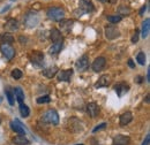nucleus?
<instances>
[{
	"mask_svg": "<svg viewBox=\"0 0 150 145\" xmlns=\"http://www.w3.org/2000/svg\"><path fill=\"white\" fill-rule=\"evenodd\" d=\"M149 142H150V136L149 135H147V137H146L144 142L142 143V145H149Z\"/></svg>",
	"mask_w": 150,
	"mask_h": 145,
	"instance_id": "obj_35",
	"label": "nucleus"
},
{
	"mask_svg": "<svg viewBox=\"0 0 150 145\" xmlns=\"http://www.w3.org/2000/svg\"><path fill=\"white\" fill-rule=\"evenodd\" d=\"M83 13H91L95 11L94 4L91 0H80V7H79Z\"/></svg>",
	"mask_w": 150,
	"mask_h": 145,
	"instance_id": "obj_9",
	"label": "nucleus"
},
{
	"mask_svg": "<svg viewBox=\"0 0 150 145\" xmlns=\"http://www.w3.org/2000/svg\"><path fill=\"white\" fill-rule=\"evenodd\" d=\"M106 127V123L105 122H103V123H100V125H98V126H96V128H94V130H93V132H97V131H99V130H102V129H104V128Z\"/></svg>",
	"mask_w": 150,
	"mask_h": 145,
	"instance_id": "obj_34",
	"label": "nucleus"
},
{
	"mask_svg": "<svg viewBox=\"0 0 150 145\" xmlns=\"http://www.w3.org/2000/svg\"><path fill=\"white\" fill-rule=\"evenodd\" d=\"M129 143V137L128 136H124V135H118L113 138L112 144L115 145H128Z\"/></svg>",
	"mask_w": 150,
	"mask_h": 145,
	"instance_id": "obj_16",
	"label": "nucleus"
},
{
	"mask_svg": "<svg viewBox=\"0 0 150 145\" xmlns=\"http://www.w3.org/2000/svg\"><path fill=\"white\" fill-rule=\"evenodd\" d=\"M147 82H150V68H148V72H147Z\"/></svg>",
	"mask_w": 150,
	"mask_h": 145,
	"instance_id": "obj_39",
	"label": "nucleus"
},
{
	"mask_svg": "<svg viewBox=\"0 0 150 145\" xmlns=\"http://www.w3.org/2000/svg\"><path fill=\"white\" fill-rule=\"evenodd\" d=\"M5 93H6V97H7V100H8L9 105H14V94L9 90L5 91Z\"/></svg>",
	"mask_w": 150,
	"mask_h": 145,
	"instance_id": "obj_30",
	"label": "nucleus"
},
{
	"mask_svg": "<svg viewBox=\"0 0 150 145\" xmlns=\"http://www.w3.org/2000/svg\"><path fill=\"white\" fill-rule=\"evenodd\" d=\"M29 60L33 65L37 66V67H40L43 66V60H44V53L40 52V51H33L30 52L29 54Z\"/></svg>",
	"mask_w": 150,
	"mask_h": 145,
	"instance_id": "obj_4",
	"label": "nucleus"
},
{
	"mask_svg": "<svg viewBox=\"0 0 150 145\" xmlns=\"http://www.w3.org/2000/svg\"><path fill=\"white\" fill-rule=\"evenodd\" d=\"M135 80H136V82H137V83H142V81H143V77H142V76H137Z\"/></svg>",
	"mask_w": 150,
	"mask_h": 145,
	"instance_id": "obj_38",
	"label": "nucleus"
},
{
	"mask_svg": "<svg viewBox=\"0 0 150 145\" xmlns=\"http://www.w3.org/2000/svg\"><path fill=\"white\" fill-rule=\"evenodd\" d=\"M105 65H106V59L104 56H98V58L95 59V61L93 62L91 68H93L94 72H100V70L104 69Z\"/></svg>",
	"mask_w": 150,
	"mask_h": 145,
	"instance_id": "obj_7",
	"label": "nucleus"
},
{
	"mask_svg": "<svg viewBox=\"0 0 150 145\" xmlns=\"http://www.w3.org/2000/svg\"><path fill=\"white\" fill-rule=\"evenodd\" d=\"M50 101H51L50 96H43V97H39V98H37L38 104H46V103H50Z\"/></svg>",
	"mask_w": 150,
	"mask_h": 145,
	"instance_id": "obj_31",
	"label": "nucleus"
},
{
	"mask_svg": "<svg viewBox=\"0 0 150 145\" xmlns=\"http://www.w3.org/2000/svg\"><path fill=\"white\" fill-rule=\"evenodd\" d=\"M42 121L45 123H50V125H58L59 123V115H58L56 109H49L42 116Z\"/></svg>",
	"mask_w": 150,
	"mask_h": 145,
	"instance_id": "obj_3",
	"label": "nucleus"
},
{
	"mask_svg": "<svg viewBox=\"0 0 150 145\" xmlns=\"http://www.w3.org/2000/svg\"><path fill=\"white\" fill-rule=\"evenodd\" d=\"M19 109H20V114H21L22 118H27V116H29V114H30V109H29V107H28L27 105L21 104Z\"/></svg>",
	"mask_w": 150,
	"mask_h": 145,
	"instance_id": "obj_25",
	"label": "nucleus"
},
{
	"mask_svg": "<svg viewBox=\"0 0 150 145\" xmlns=\"http://www.w3.org/2000/svg\"><path fill=\"white\" fill-rule=\"evenodd\" d=\"M77 145H83V144H77Z\"/></svg>",
	"mask_w": 150,
	"mask_h": 145,
	"instance_id": "obj_43",
	"label": "nucleus"
},
{
	"mask_svg": "<svg viewBox=\"0 0 150 145\" xmlns=\"http://www.w3.org/2000/svg\"><path fill=\"white\" fill-rule=\"evenodd\" d=\"M5 29L7 31H15L19 29V22L14 18H11L5 23Z\"/></svg>",
	"mask_w": 150,
	"mask_h": 145,
	"instance_id": "obj_15",
	"label": "nucleus"
},
{
	"mask_svg": "<svg viewBox=\"0 0 150 145\" xmlns=\"http://www.w3.org/2000/svg\"><path fill=\"white\" fill-rule=\"evenodd\" d=\"M51 39L53 43H58V42H62V36H61V32L58 30V29H52L51 30Z\"/></svg>",
	"mask_w": 150,
	"mask_h": 145,
	"instance_id": "obj_21",
	"label": "nucleus"
},
{
	"mask_svg": "<svg viewBox=\"0 0 150 145\" xmlns=\"http://www.w3.org/2000/svg\"><path fill=\"white\" fill-rule=\"evenodd\" d=\"M87 112H88L89 116L94 119V118H96L99 114V106L96 103H89L87 105Z\"/></svg>",
	"mask_w": 150,
	"mask_h": 145,
	"instance_id": "obj_13",
	"label": "nucleus"
},
{
	"mask_svg": "<svg viewBox=\"0 0 150 145\" xmlns=\"http://www.w3.org/2000/svg\"><path fill=\"white\" fill-rule=\"evenodd\" d=\"M110 83H111V77H110L109 75H102V76L98 78V81L96 82L95 88H96V89L105 88V87H108Z\"/></svg>",
	"mask_w": 150,
	"mask_h": 145,
	"instance_id": "obj_11",
	"label": "nucleus"
},
{
	"mask_svg": "<svg viewBox=\"0 0 150 145\" xmlns=\"http://www.w3.org/2000/svg\"><path fill=\"white\" fill-rule=\"evenodd\" d=\"M0 123H1V120H0Z\"/></svg>",
	"mask_w": 150,
	"mask_h": 145,
	"instance_id": "obj_45",
	"label": "nucleus"
},
{
	"mask_svg": "<svg viewBox=\"0 0 150 145\" xmlns=\"http://www.w3.org/2000/svg\"><path fill=\"white\" fill-rule=\"evenodd\" d=\"M61 24H62V29H65L66 31H68V30L72 28L73 21H71V20H68V21H64V20H61Z\"/></svg>",
	"mask_w": 150,
	"mask_h": 145,
	"instance_id": "obj_29",
	"label": "nucleus"
},
{
	"mask_svg": "<svg viewBox=\"0 0 150 145\" xmlns=\"http://www.w3.org/2000/svg\"><path fill=\"white\" fill-rule=\"evenodd\" d=\"M139 35H140V31H139V30H135L134 35L132 37V43H133V44L137 43V40H139Z\"/></svg>",
	"mask_w": 150,
	"mask_h": 145,
	"instance_id": "obj_33",
	"label": "nucleus"
},
{
	"mask_svg": "<svg viewBox=\"0 0 150 145\" xmlns=\"http://www.w3.org/2000/svg\"><path fill=\"white\" fill-rule=\"evenodd\" d=\"M99 1H102V2H105V0H99Z\"/></svg>",
	"mask_w": 150,
	"mask_h": 145,
	"instance_id": "obj_42",
	"label": "nucleus"
},
{
	"mask_svg": "<svg viewBox=\"0 0 150 145\" xmlns=\"http://www.w3.org/2000/svg\"><path fill=\"white\" fill-rule=\"evenodd\" d=\"M0 42L2 44H11L14 42V37L11 34H0Z\"/></svg>",
	"mask_w": 150,
	"mask_h": 145,
	"instance_id": "obj_24",
	"label": "nucleus"
},
{
	"mask_svg": "<svg viewBox=\"0 0 150 145\" xmlns=\"http://www.w3.org/2000/svg\"><path fill=\"white\" fill-rule=\"evenodd\" d=\"M11 128H12V130H13V131H15V132H16V134H19V135H24V134H25L24 128H23L22 123L20 122L19 120L12 121V122H11Z\"/></svg>",
	"mask_w": 150,
	"mask_h": 145,
	"instance_id": "obj_14",
	"label": "nucleus"
},
{
	"mask_svg": "<svg viewBox=\"0 0 150 145\" xmlns=\"http://www.w3.org/2000/svg\"><path fill=\"white\" fill-rule=\"evenodd\" d=\"M128 66H129L131 68H135V63L133 62V60H132V59H128Z\"/></svg>",
	"mask_w": 150,
	"mask_h": 145,
	"instance_id": "obj_36",
	"label": "nucleus"
},
{
	"mask_svg": "<svg viewBox=\"0 0 150 145\" xmlns=\"http://www.w3.org/2000/svg\"><path fill=\"white\" fill-rule=\"evenodd\" d=\"M146 103H149V94L146 96Z\"/></svg>",
	"mask_w": 150,
	"mask_h": 145,
	"instance_id": "obj_41",
	"label": "nucleus"
},
{
	"mask_svg": "<svg viewBox=\"0 0 150 145\" xmlns=\"http://www.w3.org/2000/svg\"><path fill=\"white\" fill-rule=\"evenodd\" d=\"M61 50H62V42H58V43H53L52 44V46L50 47L49 52H50V54H57Z\"/></svg>",
	"mask_w": 150,
	"mask_h": 145,
	"instance_id": "obj_22",
	"label": "nucleus"
},
{
	"mask_svg": "<svg viewBox=\"0 0 150 145\" xmlns=\"http://www.w3.org/2000/svg\"><path fill=\"white\" fill-rule=\"evenodd\" d=\"M146 9H147V6H146V5L142 6V8H141V11H140V15H142V14L146 12Z\"/></svg>",
	"mask_w": 150,
	"mask_h": 145,
	"instance_id": "obj_37",
	"label": "nucleus"
},
{
	"mask_svg": "<svg viewBox=\"0 0 150 145\" xmlns=\"http://www.w3.org/2000/svg\"><path fill=\"white\" fill-rule=\"evenodd\" d=\"M23 23H24V25L27 28H35L38 23H39V16H38V14L36 12H33V11L28 12L25 14L24 18H23Z\"/></svg>",
	"mask_w": 150,
	"mask_h": 145,
	"instance_id": "obj_2",
	"label": "nucleus"
},
{
	"mask_svg": "<svg viewBox=\"0 0 150 145\" xmlns=\"http://www.w3.org/2000/svg\"><path fill=\"white\" fill-rule=\"evenodd\" d=\"M106 1H108V2H110V4H117V1H118V0H105V2H106Z\"/></svg>",
	"mask_w": 150,
	"mask_h": 145,
	"instance_id": "obj_40",
	"label": "nucleus"
},
{
	"mask_svg": "<svg viewBox=\"0 0 150 145\" xmlns=\"http://www.w3.org/2000/svg\"><path fill=\"white\" fill-rule=\"evenodd\" d=\"M42 72H43V75H44L45 77H47V78H53L57 75V72H58V67H57V66L49 67V68L44 69Z\"/></svg>",
	"mask_w": 150,
	"mask_h": 145,
	"instance_id": "obj_18",
	"label": "nucleus"
},
{
	"mask_svg": "<svg viewBox=\"0 0 150 145\" xmlns=\"http://www.w3.org/2000/svg\"><path fill=\"white\" fill-rule=\"evenodd\" d=\"M76 68L80 72H86L89 68V56L86 54L82 55L76 62Z\"/></svg>",
	"mask_w": 150,
	"mask_h": 145,
	"instance_id": "obj_6",
	"label": "nucleus"
},
{
	"mask_svg": "<svg viewBox=\"0 0 150 145\" xmlns=\"http://www.w3.org/2000/svg\"><path fill=\"white\" fill-rule=\"evenodd\" d=\"M112 145H115V144H112Z\"/></svg>",
	"mask_w": 150,
	"mask_h": 145,
	"instance_id": "obj_46",
	"label": "nucleus"
},
{
	"mask_svg": "<svg viewBox=\"0 0 150 145\" xmlns=\"http://www.w3.org/2000/svg\"><path fill=\"white\" fill-rule=\"evenodd\" d=\"M0 51L6 56V59H8V60H12L15 56V50L9 44H1L0 45Z\"/></svg>",
	"mask_w": 150,
	"mask_h": 145,
	"instance_id": "obj_5",
	"label": "nucleus"
},
{
	"mask_svg": "<svg viewBox=\"0 0 150 145\" xmlns=\"http://www.w3.org/2000/svg\"><path fill=\"white\" fill-rule=\"evenodd\" d=\"M13 143H15L16 145H28L30 142L24 135H19L13 138Z\"/></svg>",
	"mask_w": 150,
	"mask_h": 145,
	"instance_id": "obj_20",
	"label": "nucleus"
},
{
	"mask_svg": "<svg viewBox=\"0 0 150 145\" xmlns=\"http://www.w3.org/2000/svg\"><path fill=\"white\" fill-rule=\"evenodd\" d=\"M72 75H73V69L61 70L58 74V81H60V82H69Z\"/></svg>",
	"mask_w": 150,
	"mask_h": 145,
	"instance_id": "obj_12",
	"label": "nucleus"
},
{
	"mask_svg": "<svg viewBox=\"0 0 150 145\" xmlns=\"http://www.w3.org/2000/svg\"><path fill=\"white\" fill-rule=\"evenodd\" d=\"M129 90V85L126 82H119L114 85V91L119 97H122L125 93H127Z\"/></svg>",
	"mask_w": 150,
	"mask_h": 145,
	"instance_id": "obj_8",
	"label": "nucleus"
},
{
	"mask_svg": "<svg viewBox=\"0 0 150 145\" xmlns=\"http://www.w3.org/2000/svg\"><path fill=\"white\" fill-rule=\"evenodd\" d=\"M150 32V18H146L142 23V37L147 38Z\"/></svg>",
	"mask_w": 150,
	"mask_h": 145,
	"instance_id": "obj_19",
	"label": "nucleus"
},
{
	"mask_svg": "<svg viewBox=\"0 0 150 145\" xmlns=\"http://www.w3.org/2000/svg\"><path fill=\"white\" fill-rule=\"evenodd\" d=\"M120 36V31L118 30V28L113 27V25H110V27H106L105 28V37L110 40L112 39H115Z\"/></svg>",
	"mask_w": 150,
	"mask_h": 145,
	"instance_id": "obj_10",
	"label": "nucleus"
},
{
	"mask_svg": "<svg viewBox=\"0 0 150 145\" xmlns=\"http://www.w3.org/2000/svg\"><path fill=\"white\" fill-rule=\"evenodd\" d=\"M106 18L110 23H118L122 20V16H120V15H108Z\"/></svg>",
	"mask_w": 150,
	"mask_h": 145,
	"instance_id": "obj_27",
	"label": "nucleus"
},
{
	"mask_svg": "<svg viewBox=\"0 0 150 145\" xmlns=\"http://www.w3.org/2000/svg\"><path fill=\"white\" fill-rule=\"evenodd\" d=\"M0 103H1V99H0Z\"/></svg>",
	"mask_w": 150,
	"mask_h": 145,
	"instance_id": "obj_44",
	"label": "nucleus"
},
{
	"mask_svg": "<svg viewBox=\"0 0 150 145\" xmlns=\"http://www.w3.org/2000/svg\"><path fill=\"white\" fill-rule=\"evenodd\" d=\"M46 15L52 21H61L65 18V11L61 7H50L46 12Z\"/></svg>",
	"mask_w": 150,
	"mask_h": 145,
	"instance_id": "obj_1",
	"label": "nucleus"
},
{
	"mask_svg": "<svg viewBox=\"0 0 150 145\" xmlns=\"http://www.w3.org/2000/svg\"><path fill=\"white\" fill-rule=\"evenodd\" d=\"M136 61L140 63V65H144L146 63V54H144V52H139L137 55H136Z\"/></svg>",
	"mask_w": 150,
	"mask_h": 145,
	"instance_id": "obj_28",
	"label": "nucleus"
},
{
	"mask_svg": "<svg viewBox=\"0 0 150 145\" xmlns=\"http://www.w3.org/2000/svg\"><path fill=\"white\" fill-rule=\"evenodd\" d=\"M12 77L15 78V80H20V78L22 77V72H21L20 69H18V68L13 69V70H12Z\"/></svg>",
	"mask_w": 150,
	"mask_h": 145,
	"instance_id": "obj_32",
	"label": "nucleus"
},
{
	"mask_svg": "<svg viewBox=\"0 0 150 145\" xmlns=\"http://www.w3.org/2000/svg\"><path fill=\"white\" fill-rule=\"evenodd\" d=\"M118 15H120V16H124V15H129L132 13L131 8L129 7H127V6H120L119 8H118Z\"/></svg>",
	"mask_w": 150,
	"mask_h": 145,
	"instance_id": "obj_26",
	"label": "nucleus"
},
{
	"mask_svg": "<svg viewBox=\"0 0 150 145\" xmlns=\"http://www.w3.org/2000/svg\"><path fill=\"white\" fill-rule=\"evenodd\" d=\"M133 120V114L131 112H126L120 115V126H127Z\"/></svg>",
	"mask_w": 150,
	"mask_h": 145,
	"instance_id": "obj_17",
	"label": "nucleus"
},
{
	"mask_svg": "<svg viewBox=\"0 0 150 145\" xmlns=\"http://www.w3.org/2000/svg\"><path fill=\"white\" fill-rule=\"evenodd\" d=\"M14 93H15V98H16V100L19 101V104H23V100H24V92L23 90L20 88V87H16L15 89H14Z\"/></svg>",
	"mask_w": 150,
	"mask_h": 145,
	"instance_id": "obj_23",
	"label": "nucleus"
}]
</instances>
